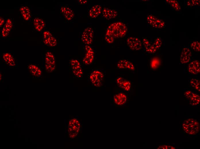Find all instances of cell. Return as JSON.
<instances>
[{
    "label": "cell",
    "instance_id": "30bf717a",
    "mask_svg": "<svg viewBox=\"0 0 200 149\" xmlns=\"http://www.w3.org/2000/svg\"><path fill=\"white\" fill-rule=\"evenodd\" d=\"M147 20L149 25L155 28H161L165 26V23L164 21L151 14L147 15Z\"/></svg>",
    "mask_w": 200,
    "mask_h": 149
},
{
    "label": "cell",
    "instance_id": "4dcf8cb0",
    "mask_svg": "<svg viewBox=\"0 0 200 149\" xmlns=\"http://www.w3.org/2000/svg\"><path fill=\"white\" fill-rule=\"evenodd\" d=\"M69 62L71 68L81 66L79 62L76 59H71L69 60Z\"/></svg>",
    "mask_w": 200,
    "mask_h": 149
},
{
    "label": "cell",
    "instance_id": "ffe728a7",
    "mask_svg": "<svg viewBox=\"0 0 200 149\" xmlns=\"http://www.w3.org/2000/svg\"><path fill=\"white\" fill-rule=\"evenodd\" d=\"M113 100L114 103L118 105H122L126 103L127 97L125 93L120 92L115 94L114 96Z\"/></svg>",
    "mask_w": 200,
    "mask_h": 149
},
{
    "label": "cell",
    "instance_id": "8992f818",
    "mask_svg": "<svg viewBox=\"0 0 200 149\" xmlns=\"http://www.w3.org/2000/svg\"><path fill=\"white\" fill-rule=\"evenodd\" d=\"M103 74L100 71L95 70L93 71L90 74L89 78L93 85L96 87L101 86L104 78Z\"/></svg>",
    "mask_w": 200,
    "mask_h": 149
},
{
    "label": "cell",
    "instance_id": "5bb4252c",
    "mask_svg": "<svg viewBox=\"0 0 200 149\" xmlns=\"http://www.w3.org/2000/svg\"><path fill=\"white\" fill-rule=\"evenodd\" d=\"M60 10L64 17L68 21L72 20L74 17V13L72 9L67 5H63L60 7Z\"/></svg>",
    "mask_w": 200,
    "mask_h": 149
},
{
    "label": "cell",
    "instance_id": "ac0fdd59",
    "mask_svg": "<svg viewBox=\"0 0 200 149\" xmlns=\"http://www.w3.org/2000/svg\"><path fill=\"white\" fill-rule=\"evenodd\" d=\"M142 45L146 52L149 53H155L157 50L153 43L151 42L147 39L143 38L142 40Z\"/></svg>",
    "mask_w": 200,
    "mask_h": 149
},
{
    "label": "cell",
    "instance_id": "836d02e7",
    "mask_svg": "<svg viewBox=\"0 0 200 149\" xmlns=\"http://www.w3.org/2000/svg\"><path fill=\"white\" fill-rule=\"evenodd\" d=\"M114 38L112 36L105 34V39L108 43L111 44L113 43L114 41Z\"/></svg>",
    "mask_w": 200,
    "mask_h": 149
},
{
    "label": "cell",
    "instance_id": "52a82bcc",
    "mask_svg": "<svg viewBox=\"0 0 200 149\" xmlns=\"http://www.w3.org/2000/svg\"><path fill=\"white\" fill-rule=\"evenodd\" d=\"M93 31L91 27H87L82 32L81 37L82 42L85 45H89L93 42Z\"/></svg>",
    "mask_w": 200,
    "mask_h": 149
},
{
    "label": "cell",
    "instance_id": "d4e9b609",
    "mask_svg": "<svg viewBox=\"0 0 200 149\" xmlns=\"http://www.w3.org/2000/svg\"><path fill=\"white\" fill-rule=\"evenodd\" d=\"M188 100L190 105L192 106H195L199 104L200 97L199 95L193 92Z\"/></svg>",
    "mask_w": 200,
    "mask_h": 149
},
{
    "label": "cell",
    "instance_id": "83f0119b",
    "mask_svg": "<svg viewBox=\"0 0 200 149\" xmlns=\"http://www.w3.org/2000/svg\"><path fill=\"white\" fill-rule=\"evenodd\" d=\"M189 82L191 86L198 91H200V82L199 79L191 78L189 81Z\"/></svg>",
    "mask_w": 200,
    "mask_h": 149
},
{
    "label": "cell",
    "instance_id": "e575fe53",
    "mask_svg": "<svg viewBox=\"0 0 200 149\" xmlns=\"http://www.w3.org/2000/svg\"><path fill=\"white\" fill-rule=\"evenodd\" d=\"M157 148L158 149H175V148L171 146L161 145L158 147Z\"/></svg>",
    "mask_w": 200,
    "mask_h": 149
},
{
    "label": "cell",
    "instance_id": "44dd1931",
    "mask_svg": "<svg viewBox=\"0 0 200 149\" xmlns=\"http://www.w3.org/2000/svg\"><path fill=\"white\" fill-rule=\"evenodd\" d=\"M3 59L5 62L10 66L13 67L16 66L15 58L10 52H4L3 55Z\"/></svg>",
    "mask_w": 200,
    "mask_h": 149
},
{
    "label": "cell",
    "instance_id": "f1b7e54d",
    "mask_svg": "<svg viewBox=\"0 0 200 149\" xmlns=\"http://www.w3.org/2000/svg\"><path fill=\"white\" fill-rule=\"evenodd\" d=\"M160 61L159 59L157 58H154L151 61V68L155 69L157 68L160 66Z\"/></svg>",
    "mask_w": 200,
    "mask_h": 149
},
{
    "label": "cell",
    "instance_id": "7c38bea8",
    "mask_svg": "<svg viewBox=\"0 0 200 149\" xmlns=\"http://www.w3.org/2000/svg\"><path fill=\"white\" fill-rule=\"evenodd\" d=\"M85 53L82 62L85 65H89L93 62L94 58V52L92 47L89 45H85L84 47Z\"/></svg>",
    "mask_w": 200,
    "mask_h": 149
},
{
    "label": "cell",
    "instance_id": "4fadbf2b",
    "mask_svg": "<svg viewBox=\"0 0 200 149\" xmlns=\"http://www.w3.org/2000/svg\"><path fill=\"white\" fill-rule=\"evenodd\" d=\"M19 9L23 19L26 21L29 22L32 18V10L28 5H24L20 6Z\"/></svg>",
    "mask_w": 200,
    "mask_h": 149
},
{
    "label": "cell",
    "instance_id": "277c9868",
    "mask_svg": "<svg viewBox=\"0 0 200 149\" xmlns=\"http://www.w3.org/2000/svg\"><path fill=\"white\" fill-rule=\"evenodd\" d=\"M42 40L44 44L48 46L54 47L57 44L56 38L48 30H44L42 32Z\"/></svg>",
    "mask_w": 200,
    "mask_h": 149
},
{
    "label": "cell",
    "instance_id": "f546056e",
    "mask_svg": "<svg viewBox=\"0 0 200 149\" xmlns=\"http://www.w3.org/2000/svg\"><path fill=\"white\" fill-rule=\"evenodd\" d=\"M191 47L194 51L200 52V44L199 42L196 41L193 42L191 44Z\"/></svg>",
    "mask_w": 200,
    "mask_h": 149
},
{
    "label": "cell",
    "instance_id": "1f68e13d",
    "mask_svg": "<svg viewBox=\"0 0 200 149\" xmlns=\"http://www.w3.org/2000/svg\"><path fill=\"white\" fill-rule=\"evenodd\" d=\"M186 5L190 7H197L199 5L200 1L196 0H188L186 1Z\"/></svg>",
    "mask_w": 200,
    "mask_h": 149
},
{
    "label": "cell",
    "instance_id": "d6a6232c",
    "mask_svg": "<svg viewBox=\"0 0 200 149\" xmlns=\"http://www.w3.org/2000/svg\"><path fill=\"white\" fill-rule=\"evenodd\" d=\"M153 44L157 50L159 49L162 44L161 38L159 37L157 38Z\"/></svg>",
    "mask_w": 200,
    "mask_h": 149
},
{
    "label": "cell",
    "instance_id": "603a6c76",
    "mask_svg": "<svg viewBox=\"0 0 200 149\" xmlns=\"http://www.w3.org/2000/svg\"><path fill=\"white\" fill-rule=\"evenodd\" d=\"M117 65V67L120 69H128L132 70H134L135 69L134 64L126 60H120L118 62Z\"/></svg>",
    "mask_w": 200,
    "mask_h": 149
},
{
    "label": "cell",
    "instance_id": "8fae6325",
    "mask_svg": "<svg viewBox=\"0 0 200 149\" xmlns=\"http://www.w3.org/2000/svg\"><path fill=\"white\" fill-rule=\"evenodd\" d=\"M14 27L13 20L11 18H7L1 30L2 37L4 38L7 37L14 29Z\"/></svg>",
    "mask_w": 200,
    "mask_h": 149
},
{
    "label": "cell",
    "instance_id": "cb8c5ba5",
    "mask_svg": "<svg viewBox=\"0 0 200 149\" xmlns=\"http://www.w3.org/2000/svg\"><path fill=\"white\" fill-rule=\"evenodd\" d=\"M30 73L34 77H40L42 74V71L40 68L35 64H30L28 66Z\"/></svg>",
    "mask_w": 200,
    "mask_h": 149
},
{
    "label": "cell",
    "instance_id": "2e32d148",
    "mask_svg": "<svg viewBox=\"0 0 200 149\" xmlns=\"http://www.w3.org/2000/svg\"><path fill=\"white\" fill-rule=\"evenodd\" d=\"M102 7L100 5H94L89 9L88 16L91 18H96L102 13Z\"/></svg>",
    "mask_w": 200,
    "mask_h": 149
},
{
    "label": "cell",
    "instance_id": "d6986e66",
    "mask_svg": "<svg viewBox=\"0 0 200 149\" xmlns=\"http://www.w3.org/2000/svg\"><path fill=\"white\" fill-rule=\"evenodd\" d=\"M116 82L118 86L123 89L126 91L130 90L131 85L129 81L122 77H119L117 79Z\"/></svg>",
    "mask_w": 200,
    "mask_h": 149
},
{
    "label": "cell",
    "instance_id": "e0dca14e",
    "mask_svg": "<svg viewBox=\"0 0 200 149\" xmlns=\"http://www.w3.org/2000/svg\"><path fill=\"white\" fill-rule=\"evenodd\" d=\"M188 70L189 73L196 74L200 72V63L197 60L191 61L188 65Z\"/></svg>",
    "mask_w": 200,
    "mask_h": 149
},
{
    "label": "cell",
    "instance_id": "4316f807",
    "mask_svg": "<svg viewBox=\"0 0 200 149\" xmlns=\"http://www.w3.org/2000/svg\"><path fill=\"white\" fill-rule=\"evenodd\" d=\"M73 75L76 77L81 78L83 75V72L81 66L71 68Z\"/></svg>",
    "mask_w": 200,
    "mask_h": 149
},
{
    "label": "cell",
    "instance_id": "5b68a950",
    "mask_svg": "<svg viewBox=\"0 0 200 149\" xmlns=\"http://www.w3.org/2000/svg\"><path fill=\"white\" fill-rule=\"evenodd\" d=\"M80 128V124L79 121L76 118L71 119L68 126V132L70 137L74 138L78 135Z\"/></svg>",
    "mask_w": 200,
    "mask_h": 149
},
{
    "label": "cell",
    "instance_id": "6da1fadb",
    "mask_svg": "<svg viewBox=\"0 0 200 149\" xmlns=\"http://www.w3.org/2000/svg\"><path fill=\"white\" fill-rule=\"evenodd\" d=\"M127 28L126 25L121 22H114L107 28L105 34L110 35L114 38H121L126 34Z\"/></svg>",
    "mask_w": 200,
    "mask_h": 149
},
{
    "label": "cell",
    "instance_id": "9a60e30c",
    "mask_svg": "<svg viewBox=\"0 0 200 149\" xmlns=\"http://www.w3.org/2000/svg\"><path fill=\"white\" fill-rule=\"evenodd\" d=\"M33 23L34 29L36 32H42L45 30L46 23L42 18L35 17L33 20Z\"/></svg>",
    "mask_w": 200,
    "mask_h": 149
},
{
    "label": "cell",
    "instance_id": "9c48e42d",
    "mask_svg": "<svg viewBox=\"0 0 200 149\" xmlns=\"http://www.w3.org/2000/svg\"><path fill=\"white\" fill-rule=\"evenodd\" d=\"M126 43L128 46L132 50H139L142 48V42L136 37L128 38L126 40Z\"/></svg>",
    "mask_w": 200,
    "mask_h": 149
},
{
    "label": "cell",
    "instance_id": "7a4b0ae2",
    "mask_svg": "<svg viewBox=\"0 0 200 149\" xmlns=\"http://www.w3.org/2000/svg\"><path fill=\"white\" fill-rule=\"evenodd\" d=\"M182 127L184 131L190 135H196L199 132L200 130L199 122L192 118L185 120L182 124Z\"/></svg>",
    "mask_w": 200,
    "mask_h": 149
},
{
    "label": "cell",
    "instance_id": "3957f363",
    "mask_svg": "<svg viewBox=\"0 0 200 149\" xmlns=\"http://www.w3.org/2000/svg\"><path fill=\"white\" fill-rule=\"evenodd\" d=\"M45 67L47 72H51L55 69V60L54 55L50 51H47L44 58Z\"/></svg>",
    "mask_w": 200,
    "mask_h": 149
},
{
    "label": "cell",
    "instance_id": "ba28073f",
    "mask_svg": "<svg viewBox=\"0 0 200 149\" xmlns=\"http://www.w3.org/2000/svg\"><path fill=\"white\" fill-rule=\"evenodd\" d=\"M192 53L189 46L185 47L182 49L180 56L181 64H185L189 63L192 60Z\"/></svg>",
    "mask_w": 200,
    "mask_h": 149
},
{
    "label": "cell",
    "instance_id": "8d00e7d4",
    "mask_svg": "<svg viewBox=\"0 0 200 149\" xmlns=\"http://www.w3.org/2000/svg\"><path fill=\"white\" fill-rule=\"evenodd\" d=\"M78 3L80 4H86L88 2V0H79L78 1Z\"/></svg>",
    "mask_w": 200,
    "mask_h": 149
},
{
    "label": "cell",
    "instance_id": "484cf974",
    "mask_svg": "<svg viewBox=\"0 0 200 149\" xmlns=\"http://www.w3.org/2000/svg\"><path fill=\"white\" fill-rule=\"evenodd\" d=\"M166 2L170 5L171 8L176 11H179L181 9V7L178 1L177 0H167Z\"/></svg>",
    "mask_w": 200,
    "mask_h": 149
},
{
    "label": "cell",
    "instance_id": "d590c367",
    "mask_svg": "<svg viewBox=\"0 0 200 149\" xmlns=\"http://www.w3.org/2000/svg\"><path fill=\"white\" fill-rule=\"evenodd\" d=\"M0 27L1 28L3 26L6 20L3 17L0 16Z\"/></svg>",
    "mask_w": 200,
    "mask_h": 149
},
{
    "label": "cell",
    "instance_id": "7402d4cb",
    "mask_svg": "<svg viewBox=\"0 0 200 149\" xmlns=\"http://www.w3.org/2000/svg\"><path fill=\"white\" fill-rule=\"evenodd\" d=\"M102 13L103 17L108 20L115 18L118 15V12L116 11L107 8H103Z\"/></svg>",
    "mask_w": 200,
    "mask_h": 149
}]
</instances>
